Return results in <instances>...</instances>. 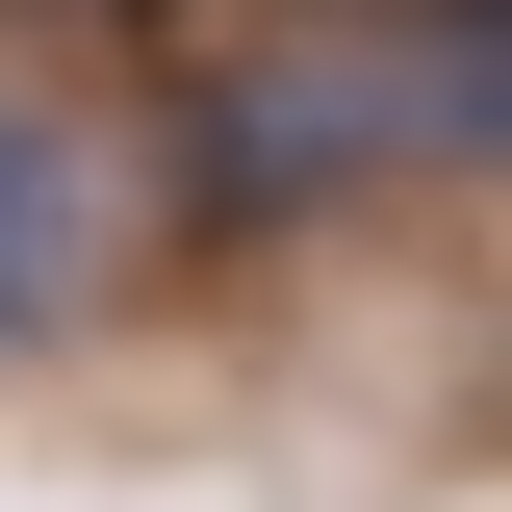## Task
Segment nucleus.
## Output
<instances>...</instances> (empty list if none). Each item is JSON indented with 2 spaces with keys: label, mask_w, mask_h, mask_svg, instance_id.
<instances>
[{
  "label": "nucleus",
  "mask_w": 512,
  "mask_h": 512,
  "mask_svg": "<svg viewBox=\"0 0 512 512\" xmlns=\"http://www.w3.org/2000/svg\"><path fill=\"white\" fill-rule=\"evenodd\" d=\"M77 282H103V154L0 103V333H52Z\"/></svg>",
  "instance_id": "1"
},
{
  "label": "nucleus",
  "mask_w": 512,
  "mask_h": 512,
  "mask_svg": "<svg viewBox=\"0 0 512 512\" xmlns=\"http://www.w3.org/2000/svg\"><path fill=\"white\" fill-rule=\"evenodd\" d=\"M333 26H359V0H333Z\"/></svg>",
  "instance_id": "2"
}]
</instances>
